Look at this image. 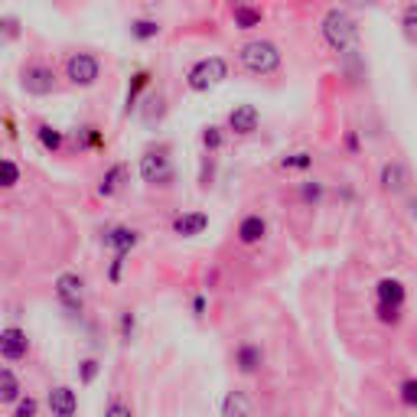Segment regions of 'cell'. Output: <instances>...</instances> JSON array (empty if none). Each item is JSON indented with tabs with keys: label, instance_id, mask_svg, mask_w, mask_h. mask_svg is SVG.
Returning a JSON list of instances; mask_svg holds the SVG:
<instances>
[{
	"label": "cell",
	"instance_id": "1",
	"mask_svg": "<svg viewBox=\"0 0 417 417\" xmlns=\"http://www.w3.org/2000/svg\"><path fill=\"white\" fill-rule=\"evenodd\" d=\"M238 62L251 75H270V72L280 69L284 56H280L278 43H270V39H248L238 46Z\"/></svg>",
	"mask_w": 417,
	"mask_h": 417
},
{
	"label": "cell",
	"instance_id": "2",
	"mask_svg": "<svg viewBox=\"0 0 417 417\" xmlns=\"http://www.w3.org/2000/svg\"><path fill=\"white\" fill-rule=\"evenodd\" d=\"M320 30H323V39L336 49V53H346V49H352L359 43V23L352 20V14L342 7L326 10Z\"/></svg>",
	"mask_w": 417,
	"mask_h": 417
},
{
	"label": "cell",
	"instance_id": "3",
	"mask_svg": "<svg viewBox=\"0 0 417 417\" xmlns=\"http://www.w3.org/2000/svg\"><path fill=\"white\" fill-rule=\"evenodd\" d=\"M225 78H228V62L222 56H206V59H199L193 69L186 72V85L193 92H208V88L222 85Z\"/></svg>",
	"mask_w": 417,
	"mask_h": 417
},
{
	"label": "cell",
	"instance_id": "4",
	"mask_svg": "<svg viewBox=\"0 0 417 417\" xmlns=\"http://www.w3.org/2000/svg\"><path fill=\"white\" fill-rule=\"evenodd\" d=\"M20 88L33 98H46V95L56 92V69L49 62H39V59H30L20 69Z\"/></svg>",
	"mask_w": 417,
	"mask_h": 417
},
{
	"label": "cell",
	"instance_id": "5",
	"mask_svg": "<svg viewBox=\"0 0 417 417\" xmlns=\"http://www.w3.org/2000/svg\"><path fill=\"white\" fill-rule=\"evenodd\" d=\"M65 78L75 88H92L101 78V59L95 53H72L65 59Z\"/></svg>",
	"mask_w": 417,
	"mask_h": 417
},
{
	"label": "cell",
	"instance_id": "6",
	"mask_svg": "<svg viewBox=\"0 0 417 417\" xmlns=\"http://www.w3.org/2000/svg\"><path fill=\"white\" fill-rule=\"evenodd\" d=\"M140 179L150 186H170L173 183V163L167 154H144L140 157Z\"/></svg>",
	"mask_w": 417,
	"mask_h": 417
},
{
	"label": "cell",
	"instance_id": "7",
	"mask_svg": "<svg viewBox=\"0 0 417 417\" xmlns=\"http://www.w3.org/2000/svg\"><path fill=\"white\" fill-rule=\"evenodd\" d=\"M82 294H85V280L78 278V274L65 270V274L56 278V297H59V303L69 313H82Z\"/></svg>",
	"mask_w": 417,
	"mask_h": 417
},
{
	"label": "cell",
	"instance_id": "8",
	"mask_svg": "<svg viewBox=\"0 0 417 417\" xmlns=\"http://www.w3.org/2000/svg\"><path fill=\"white\" fill-rule=\"evenodd\" d=\"M26 352H30V339L20 326L0 329V356L10 359V362H20V359H26Z\"/></svg>",
	"mask_w": 417,
	"mask_h": 417
},
{
	"label": "cell",
	"instance_id": "9",
	"mask_svg": "<svg viewBox=\"0 0 417 417\" xmlns=\"http://www.w3.org/2000/svg\"><path fill=\"white\" fill-rule=\"evenodd\" d=\"M379 183H381V189H385V193H391V196L404 193V189H408V183H411L408 167H404V163H398V160L385 163V167H381Z\"/></svg>",
	"mask_w": 417,
	"mask_h": 417
},
{
	"label": "cell",
	"instance_id": "10",
	"mask_svg": "<svg viewBox=\"0 0 417 417\" xmlns=\"http://www.w3.org/2000/svg\"><path fill=\"white\" fill-rule=\"evenodd\" d=\"M258 124H261V111H258L255 105H238V108L228 115V127H232L235 134H241V137L255 134Z\"/></svg>",
	"mask_w": 417,
	"mask_h": 417
},
{
	"label": "cell",
	"instance_id": "11",
	"mask_svg": "<svg viewBox=\"0 0 417 417\" xmlns=\"http://www.w3.org/2000/svg\"><path fill=\"white\" fill-rule=\"evenodd\" d=\"M206 228H208V216H206V212H183V216L173 218V232L183 235V238L202 235Z\"/></svg>",
	"mask_w": 417,
	"mask_h": 417
},
{
	"label": "cell",
	"instance_id": "12",
	"mask_svg": "<svg viewBox=\"0 0 417 417\" xmlns=\"http://www.w3.org/2000/svg\"><path fill=\"white\" fill-rule=\"evenodd\" d=\"M375 290H379V303H385V307H394V310H401V307H404V297H408V290H404L401 280L381 278Z\"/></svg>",
	"mask_w": 417,
	"mask_h": 417
},
{
	"label": "cell",
	"instance_id": "13",
	"mask_svg": "<svg viewBox=\"0 0 417 417\" xmlns=\"http://www.w3.org/2000/svg\"><path fill=\"white\" fill-rule=\"evenodd\" d=\"M137 241H140V232H134V228H111V232H105V245L115 255H127L131 248H137Z\"/></svg>",
	"mask_w": 417,
	"mask_h": 417
},
{
	"label": "cell",
	"instance_id": "14",
	"mask_svg": "<svg viewBox=\"0 0 417 417\" xmlns=\"http://www.w3.org/2000/svg\"><path fill=\"white\" fill-rule=\"evenodd\" d=\"M49 408H53V414L56 417H72L75 414V408H78V401H75V391L72 388H53L49 391Z\"/></svg>",
	"mask_w": 417,
	"mask_h": 417
},
{
	"label": "cell",
	"instance_id": "15",
	"mask_svg": "<svg viewBox=\"0 0 417 417\" xmlns=\"http://www.w3.org/2000/svg\"><path fill=\"white\" fill-rule=\"evenodd\" d=\"M268 235V222L261 216H245L238 225V241L241 245H258Z\"/></svg>",
	"mask_w": 417,
	"mask_h": 417
},
{
	"label": "cell",
	"instance_id": "16",
	"mask_svg": "<svg viewBox=\"0 0 417 417\" xmlns=\"http://www.w3.org/2000/svg\"><path fill=\"white\" fill-rule=\"evenodd\" d=\"M232 23H235V30H255V26L264 23V14L258 7H251V4H235Z\"/></svg>",
	"mask_w": 417,
	"mask_h": 417
},
{
	"label": "cell",
	"instance_id": "17",
	"mask_svg": "<svg viewBox=\"0 0 417 417\" xmlns=\"http://www.w3.org/2000/svg\"><path fill=\"white\" fill-rule=\"evenodd\" d=\"M124 179H127V167L124 163H115L105 176H101V183H98V196H115L117 189L124 186Z\"/></svg>",
	"mask_w": 417,
	"mask_h": 417
},
{
	"label": "cell",
	"instance_id": "18",
	"mask_svg": "<svg viewBox=\"0 0 417 417\" xmlns=\"http://www.w3.org/2000/svg\"><path fill=\"white\" fill-rule=\"evenodd\" d=\"M339 59H342V69H346L349 82H352V85H356V82H362V78H365V62H362V56H359V49L356 46L346 49V53H339Z\"/></svg>",
	"mask_w": 417,
	"mask_h": 417
},
{
	"label": "cell",
	"instance_id": "19",
	"mask_svg": "<svg viewBox=\"0 0 417 417\" xmlns=\"http://www.w3.org/2000/svg\"><path fill=\"white\" fill-rule=\"evenodd\" d=\"M225 417H255V408H251V401H248L245 391H232L228 398H225Z\"/></svg>",
	"mask_w": 417,
	"mask_h": 417
},
{
	"label": "cell",
	"instance_id": "20",
	"mask_svg": "<svg viewBox=\"0 0 417 417\" xmlns=\"http://www.w3.org/2000/svg\"><path fill=\"white\" fill-rule=\"evenodd\" d=\"M140 115H144V124H147V127H154V121L160 124V117L167 115L163 95H160V92H157V95H147V98H144V105H140Z\"/></svg>",
	"mask_w": 417,
	"mask_h": 417
},
{
	"label": "cell",
	"instance_id": "21",
	"mask_svg": "<svg viewBox=\"0 0 417 417\" xmlns=\"http://www.w3.org/2000/svg\"><path fill=\"white\" fill-rule=\"evenodd\" d=\"M20 398V379L10 369H0V404H10Z\"/></svg>",
	"mask_w": 417,
	"mask_h": 417
},
{
	"label": "cell",
	"instance_id": "22",
	"mask_svg": "<svg viewBox=\"0 0 417 417\" xmlns=\"http://www.w3.org/2000/svg\"><path fill=\"white\" fill-rule=\"evenodd\" d=\"M163 26L157 23V20H131V36L137 39V43H150V39L160 36Z\"/></svg>",
	"mask_w": 417,
	"mask_h": 417
},
{
	"label": "cell",
	"instance_id": "23",
	"mask_svg": "<svg viewBox=\"0 0 417 417\" xmlns=\"http://www.w3.org/2000/svg\"><path fill=\"white\" fill-rule=\"evenodd\" d=\"M36 137H39V144H43V147L49 150V154L62 150V144H65L62 131H56V127H49V124H39V127H36Z\"/></svg>",
	"mask_w": 417,
	"mask_h": 417
},
{
	"label": "cell",
	"instance_id": "24",
	"mask_svg": "<svg viewBox=\"0 0 417 417\" xmlns=\"http://www.w3.org/2000/svg\"><path fill=\"white\" fill-rule=\"evenodd\" d=\"M401 33L411 46H417V4H408L401 14Z\"/></svg>",
	"mask_w": 417,
	"mask_h": 417
},
{
	"label": "cell",
	"instance_id": "25",
	"mask_svg": "<svg viewBox=\"0 0 417 417\" xmlns=\"http://www.w3.org/2000/svg\"><path fill=\"white\" fill-rule=\"evenodd\" d=\"M20 183V167L7 157H0V189H14Z\"/></svg>",
	"mask_w": 417,
	"mask_h": 417
},
{
	"label": "cell",
	"instance_id": "26",
	"mask_svg": "<svg viewBox=\"0 0 417 417\" xmlns=\"http://www.w3.org/2000/svg\"><path fill=\"white\" fill-rule=\"evenodd\" d=\"M258 365H261V349L251 346V342H248V346H241L238 349V369L241 371H255Z\"/></svg>",
	"mask_w": 417,
	"mask_h": 417
},
{
	"label": "cell",
	"instance_id": "27",
	"mask_svg": "<svg viewBox=\"0 0 417 417\" xmlns=\"http://www.w3.org/2000/svg\"><path fill=\"white\" fill-rule=\"evenodd\" d=\"M147 85H150L147 72H134V82H131V88H127V111L137 108V98H140V92H144Z\"/></svg>",
	"mask_w": 417,
	"mask_h": 417
},
{
	"label": "cell",
	"instance_id": "28",
	"mask_svg": "<svg viewBox=\"0 0 417 417\" xmlns=\"http://www.w3.org/2000/svg\"><path fill=\"white\" fill-rule=\"evenodd\" d=\"M280 167H284V170H310V167H313V157L310 154H290V157L280 160Z\"/></svg>",
	"mask_w": 417,
	"mask_h": 417
},
{
	"label": "cell",
	"instance_id": "29",
	"mask_svg": "<svg viewBox=\"0 0 417 417\" xmlns=\"http://www.w3.org/2000/svg\"><path fill=\"white\" fill-rule=\"evenodd\" d=\"M222 127H206V131H202V147L206 150H218L222 147Z\"/></svg>",
	"mask_w": 417,
	"mask_h": 417
},
{
	"label": "cell",
	"instance_id": "30",
	"mask_svg": "<svg viewBox=\"0 0 417 417\" xmlns=\"http://www.w3.org/2000/svg\"><path fill=\"white\" fill-rule=\"evenodd\" d=\"M401 401L411 404V408H417V381H414V379H408V381L401 385Z\"/></svg>",
	"mask_w": 417,
	"mask_h": 417
},
{
	"label": "cell",
	"instance_id": "31",
	"mask_svg": "<svg viewBox=\"0 0 417 417\" xmlns=\"http://www.w3.org/2000/svg\"><path fill=\"white\" fill-rule=\"evenodd\" d=\"M379 320H381V323H398V320H401V310H394V307H385V303H379Z\"/></svg>",
	"mask_w": 417,
	"mask_h": 417
},
{
	"label": "cell",
	"instance_id": "32",
	"mask_svg": "<svg viewBox=\"0 0 417 417\" xmlns=\"http://www.w3.org/2000/svg\"><path fill=\"white\" fill-rule=\"evenodd\" d=\"M300 196H303L307 202H320V196H323V186H320V183H307V186L300 189Z\"/></svg>",
	"mask_w": 417,
	"mask_h": 417
},
{
	"label": "cell",
	"instance_id": "33",
	"mask_svg": "<svg viewBox=\"0 0 417 417\" xmlns=\"http://www.w3.org/2000/svg\"><path fill=\"white\" fill-rule=\"evenodd\" d=\"M124 258H127V255H115V261H111V270H108V280H111V284H117V280H121Z\"/></svg>",
	"mask_w": 417,
	"mask_h": 417
},
{
	"label": "cell",
	"instance_id": "34",
	"mask_svg": "<svg viewBox=\"0 0 417 417\" xmlns=\"http://www.w3.org/2000/svg\"><path fill=\"white\" fill-rule=\"evenodd\" d=\"M121 336L124 339H131L134 336V313L127 310V313H121Z\"/></svg>",
	"mask_w": 417,
	"mask_h": 417
},
{
	"label": "cell",
	"instance_id": "35",
	"mask_svg": "<svg viewBox=\"0 0 417 417\" xmlns=\"http://www.w3.org/2000/svg\"><path fill=\"white\" fill-rule=\"evenodd\" d=\"M14 417H36V401L33 398H26V401H20V408H16Z\"/></svg>",
	"mask_w": 417,
	"mask_h": 417
},
{
	"label": "cell",
	"instance_id": "36",
	"mask_svg": "<svg viewBox=\"0 0 417 417\" xmlns=\"http://www.w3.org/2000/svg\"><path fill=\"white\" fill-rule=\"evenodd\" d=\"M95 375H98V362H95V359H85V362H82V381H92Z\"/></svg>",
	"mask_w": 417,
	"mask_h": 417
},
{
	"label": "cell",
	"instance_id": "37",
	"mask_svg": "<svg viewBox=\"0 0 417 417\" xmlns=\"http://www.w3.org/2000/svg\"><path fill=\"white\" fill-rule=\"evenodd\" d=\"M105 417H131V411L124 408V404H111L108 414H105Z\"/></svg>",
	"mask_w": 417,
	"mask_h": 417
},
{
	"label": "cell",
	"instance_id": "38",
	"mask_svg": "<svg viewBox=\"0 0 417 417\" xmlns=\"http://www.w3.org/2000/svg\"><path fill=\"white\" fill-rule=\"evenodd\" d=\"M346 147L352 150V154L359 150V137H356V131H349V134H346Z\"/></svg>",
	"mask_w": 417,
	"mask_h": 417
},
{
	"label": "cell",
	"instance_id": "39",
	"mask_svg": "<svg viewBox=\"0 0 417 417\" xmlns=\"http://www.w3.org/2000/svg\"><path fill=\"white\" fill-rule=\"evenodd\" d=\"M193 310H196V317H202V310H206V297H196V300H193Z\"/></svg>",
	"mask_w": 417,
	"mask_h": 417
},
{
	"label": "cell",
	"instance_id": "40",
	"mask_svg": "<svg viewBox=\"0 0 417 417\" xmlns=\"http://www.w3.org/2000/svg\"><path fill=\"white\" fill-rule=\"evenodd\" d=\"M411 218H414V222H417V196H414V199H411Z\"/></svg>",
	"mask_w": 417,
	"mask_h": 417
}]
</instances>
